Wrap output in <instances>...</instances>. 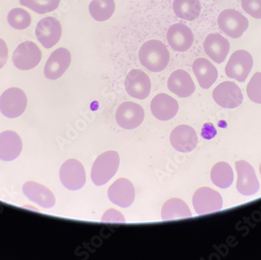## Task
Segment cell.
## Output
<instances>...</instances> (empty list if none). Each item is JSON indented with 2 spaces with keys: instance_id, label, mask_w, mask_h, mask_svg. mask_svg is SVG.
I'll return each instance as SVG.
<instances>
[{
  "instance_id": "obj_1",
  "label": "cell",
  "mask_w": 261,
  "mask_h": 260,
  "mask_svg": "<svg viewBox=\"0 0 261 260\" xmlns=\"http://www.w3.org/2000/svg\"><path fill=\"white\" fill-rule=\"evenodd\" d=\"M139 58L143 67L152 73H161L170 61V53L161 41L152 39L143 43L139 50Z\"/></svg>"
},
{
  "instance_id": "obj_5",
  "label": "cell",
  "mask_w": 261,
  "mask_h": 260,
  "mask_svg": "<svg viewBox=\"0 0 261 260\" xmlns=\"http://www.w3.org/2000/svg\"><path fill=\"white\" fill-rule=\"evenodd\" d=\"M253 66L251 54L244 50H239L231 54L225 67V73L228 78L243 82L250 75Z\"/></svg>"
},
{
  "instance_id": "obj_20",
  "label": "cell",
  "mask_w": 261,
  "mask_h": 260,
  "mask_svg": "<svg viewBox=\"0 0 261 260\" xmlns=\"http://www.w3.org/2000/svg\"><path fill=\"white\" fill-rule=\"evenodd\" d=\"M23 194L32 202L44 208H50L55 205L56 199L49 188L34 181L26 182L22 187Z\"/></svg>"
},
{
  "instance_id": "obj_24",
  "label": "cell",
  "mask_w": 261,
  "mask_h": 260,
  "mask_svg": "<svg viewBox=\"0 0 261 260\" xmlns=\"http://www.w3.org/2000/svg\"><path fill=\"white\" fill-rule=\"evenodd\" d=\"M192 217V212L187 204L179 198H171L164 203L161 210L163 220L186 218Z\"/></svg>"
},
{
  "instance_id": "obj_30",
  "label": "cell",
  "mask_w": 261,
  "mask_h": 260,
  "mask_svg": "<svg viewBox=\"0 0 261 260\" xmlns=\"http://www.w3.org/2000/svg\"><path fill=\"white\" fill-rule=\"evenodd\" d=\"M246 92L250 101L261 104V73L253 75L248 83Z\"/></svg>"
},
{
  "instance_id": "obj_22",
  "label": "cell",
  "mask_w": 261,
  "mask_h": 260,
  "mask_svg": "<svg viewBox=\"0 0 261 260\" xmlns=\"http://www.w3.org/2000/svg\"><path fill=\"white\" fill-rule=\"evenodd\" d=\"M22 151V140L16 132L7 130L0 133V160L14 161Z\"/></svg>"
},
{
  "instance_id": "obj_23",
  "label": "cell",
  "mask_w": 261,
  "mask_h": 260,
  "mask_svg": "<svg viewBox=\"0 0 261 260\" xmlns=\"http://www.w3.org/2000/svg\"><path fill=\"white\" fill-rule=\"evenodd\" d=\"M193 70L199 86L203 89H209L218 79V72L216 67L204 57L195 60Z\"/></svg>"
},
{
  "instance_id": "obj_17",
  "label": "cell",
  "mask_w": 261,
  "mask_h": 260,
  "mask_svg": "<svg viewBox=\"0 0 261 260\" xmlns=\"http://www.w3.org/2000/svg\"><path fill=\"white\" fill-rule=\"evenodd\" d=\"M168 44L174 51L186 52L193 45L194 35L190 28L185 23H174L167 33Z\"/></svg>"
},
{
  "instance_id": "obj_34",
  "label": "cell",
  "mask_w": 261,
  "mask_h": 260,
  "mask_svg": "<svg viewBox=\"0 0 261 260\" xmlns=\"http://www.w3.org/2000/svg\"><path fill=\"white\" fill-rule=\"evenodd\" d=\"M216 134V129H215L213 125L207 123V124L203 126V131H202V136L203 138H205V139H211V138L215 137Z\"/></svg>"
},
{
  "instance_id": "obj_12",
  "label": "cell",
  "mask_w": 261,
  "mask_h": 260,
  "mask_svg": "<svg viewBox=\"0 0 261 260\" xmlns=\"http://www.w3.org/2000/svg\"><path fill=\"white\" fill-rule=\"evenodd\" d=\"M35 35L39 42L46 49H49L61 39L62 27L55 17H45L38 23L35 29Z\"/></svg>"
},
{
  "instance_id": "obj_9",
  "label": "cell",
  "mask_w": 261,
  "mask_h": 260,
  "mask_svg": "<svg viewBox=\"0 0 261 260\" xmlns=\"http://www.w3.org/2000/svg\"><path fill=\"white\" fill-rule=\"evenodd\" d=\"M213 98L221 108L232 109L241 105L243 95L240 88L234 82H223L213 92Z\"/></svg>"
},
{
  "instance_id": "obj_14",
  "label": "cell",
  "mask_w": 261,
  "mask_h": 260,
  "mask_svg": "<svg viewBox=\"0 0 261 260\" xmlns=\"http://www.w3.org/2000/svg\"><path fill=\"white\" fill-rule=\"evenodd\" d=\"M108 197L114 205L127 208L134 202L136 191L130 180L125 178L118 179L110 186Z\"/></svg>"
},
{
  "instance_id": "obj_32",
  "label": "cell",
  "mask_w": 261,
  "mask_h": 260,
  "mask_svg": "<svg viewBox=\"0 0 261 260\" xmlns=\"http://www.w3.org/2000/svg\"><path fill=\"white\" fill-rule=\"evenodd\" d=\"M102 222H114V223H125V219L120 211L111 208L106 211L102 218Z\"/></svg>"
},
{
  "instance_id": "obj_4",
  "label": "cell",
  "mask_w": 261,
  "mask_h": 260,
  "mask_svg": "<svg viewBox=\"0 0 261 260\" xmlns=\"http://www.w3.org/2000/svg\"><path fill=\"white\" fill-rule=\"evenodd\" d=\"M27 104L26 94L19 88H10L0 97V111L10 119L21 115L25 111Z\"/></svg>"
},
{
  "instance_id": "obj_29",
  "label": "cell",
  "mask_w": 261,
  "mask_h": 260,
  "mask_svg": "<svg viewBox=\"0 0 261 260\" xmlns=\"http://www.w3.org/2000/svg\"><path fill=\"white\" fill-rule=\"evenodd\" d=\"M61 0H20V5L24 6L39 14L54 11Z\"/></svg>"
},
{
  "instance_id": "obj_33",
  "label": "cell",
  "mask_w": 261,
  "mask_h": 260,
  "mask_svg": "<svg viewBox=\"0 0 261 260\" xmlns=\"http://www.w3.org/2000/svg\"><path fill=\"white\" fill-rule=\"evenodd\" d=\"M8 59V48H7V44L0 39V68L4 67L7 62Z\"/></svg>"
},
{
  "instance_id": "obj_15",
  "label": "cell",
  "mask_w": 261,
  "mask_h": 260,
  "mask_svg": "<svg viewBox=\"0 0 261 260\" xmlns=\"http://www.w3.org/2000/svg\"><path fill=\"white\" fill-rule=\"evenodd\" d=\"M71 62L70 51L66 48H59L52 53L44 69L45 78L56 80L65 73Z\"/></svg>"
},
{
  "instance_id": "obj_8",
  "label": "cell",
  "mask_w": 261,
  "mask_h": 260,
  "mask_svg": "<svg viewBox=\"0 0 261 260\" xmlns=\"http://www.w3.org/2000/svg\"><path fill=\"white\" fill-rule=\"evenodd\" d=\"M42 59V52L35 42L27 41L20 44L13 54V62L17 68L29 70L36 67Z\"/></svg>"
},
{
  "instance_id": "obj_27",
  "label": "cell",
  "mask_w": 261,
  "mask_h": 260,
  "mask_svg": "<svg viewBox=\"0 0 261 260\" xmlns=\"http://www.w3.org/2000/svg\"><path fill=\"white\" fill-rule=\"evenodd\" d=\"M89 10L93 19L97 21H105L114 14L115 2L114 0H92Z\"/></svg>"
},
{
  "instance_id": "obj_26",
  "label": "cell",
  "mask_w": 261,
  "mask_h": 260,
  "mask_svg": "<svg viewBox=\"0 0 261 260\" xmlns=\"http://www.w3.org/2000/svg\"><path fill=\"white\" fill-rule=\"evenodd\" d=\"M211 178L213 183L221 189L231 186L234 180L232 168L228 163L220 161L211 170Z\"/></svg>"
},
{
  "instance_id": "obj_21",
  "label": "cell",
  "mask_w": 261,
  "mask_h": 260,
  "mask_svg": "<svg viewBox=\"0 0 261 260\" xmlns=\"http://www.w3.org/2000/svg\"><path fill=\"white\" fill-rule=\"evenodd\" d=\"M168 87L179 98H189L196 90V86L191 76L184 70H174L168 80Z\"/></svg>"
},
{
  "instance_id": "obj_18",
  "label": "cell",
  "mask_w": 261,
  "mask_h": 260,
  "mask_svg": "<svg viewBox=\"0 0 261 260\" xmlns=\"http://www.w3.org/2000/svg\"><path fill=\"white\" fill-rule=\"evenodd\" d=\"M203 50L208 57L217 64L224 62L230 51L228 39L219 33H211L206 36L203 42Z\"/></svg>"
},
{
  "instance_id": "obj_25",
  "label": "cell",
  "mask_w": 261,
  "mask_h": 260,
  "mask_svg": "<svg viewBox=\"0 0 261 260\" xmlns=\"http://www.w3.org/2000/svg\"><path fill=\"white\" fill-rule=\"evenodd\" d=\"M173 10L177 17L192 21L200 14L201 4L199 0H174Z\"/></svg>"
},
{
  "instance_id": "obj_13",
  "label": "cell",
  "mask_w": 261,
  "mask_h": 260,
  "mask_svg": "<svg viewBox=\"0 0 261 260\" xmlns=\"http://www.w3.org/2000/svg\"><path fill=\"white\" fill-rule=\"evenodd\" d=\"M125 89L132 98L146 99L150 93V79L141 69H133L126 76Z\"/></svg>"
},
{
  "instance_id": "obj_10",
  "label": "cell",
  "mask_w": 261,
  "mask_h": 260,
  "mask_svg": "<svg viewBox=\"0 0 261 260\" xmlns=\"http://www.w3.org/2000/svg\"><path fill=\"white\" fill-rule=\"evenodd\" d=\"M236 170L238 173L237 191L244 196H253L259 190V183L254 169L247 161H236Z\"/></svg>"
},
{
  "instance_id": "obj_16",
  "label": "cell",
  "mask_w": 261,
  "mask_h": 260,
  "mask_svg": "<svg viewBox=\"0 0 261 260\" xmlns=\"http://www.w3.org/2000/svg\"><path fill=\"white\" fill-rule=\"evenodd\" d=\"M170 139L173 148L182 153L191 152L198 145L196 130L187 125H181L174 128Z\"/></svg>"
},
{
  "instance_id": "obj_35",
  "label": "cell",
  "mask_w": 261,
  "mask_h": 260,
  "mask_svg": "<svg viewBox=\"0 0 261 260\" xmlns=\"http://www.w3.org/2000/svg\"><path fill=\"white\" fill-rule=\"evenodd\" d=\"M259 173H260V176H261V164H260V166H259Z\"/></svg>"
},
{
  "instance_id": "obj_6",
  "label": "cell",
  "mask_w": 261,
  "mask_h": 260,
  "mask_svg": "<svg viewBox=\"0 0 261 260\" xmlns=\"http://www.w3.org/2000/svg\"><path fill=\"white\" fill-rule=\"evenodd\" d=\"M60 178L62 184L68 190H80L86 184V170L80 161L69 159L61 166Z\"/></svg>"
},
{
  "instance_id": "obj_19",
  "label": "cell",
  "mask_w": 261,
  "mask_h": 260,
  "mask_svg": "<svg viewBox=\"0 0 261 260\" xmlns=\"http://www.w3.org/2000/svg\"><path fill=\"white\" fill-rule=\"evenodd\" d=\"M151 111L154 117L161 121L172 120L178 111V103L172 97L159 93L151 101Z\"/></svg>"
},
{
  "instance_id": "obj_31",
  "label": "cell",
  "mask_w": 261,
  "mask_h": 260,
  "mask_svg": "<svg viewBox=\"0 0 261 260\" xmlns=\"http://www.w3.org/2000/svg\"><path fill=\"white\" fill-rule=\"evenodd\" d=\"M242 8L255 19H261V0H241Z\"/></svg>"
},
{
  "instance_id": "obj_11",
  "label": "cell",
  "mask_w": 261,
  "mask_h": 260,
  "mask_svg": "<svg viewBox=\"0 0 261 260\" xmlns=\"http://www.w3.org/2000/svg\"><path fill=\"white\" fill-rule=\"evenodd\" d=\"M145 111L142 106L134 102L123 103L116 111V121L124 129L139 127L144 120Z\"/></svg>"
},
{
  "instance_id": "obj_3",
  "label": "cell",
  "mask_w": 261,
  "mask_h": 260,
  "mask_svg": "<svg viewBox=\"0 0 261 260\" xmlns=\"http://www.w3.org/2000/svg\"><path fill=\"white\" fill-rule=\"evenodd\" d=\"M218 25L228 37L238 39L249 28V20L238 10L226 9L218 15Z\"/></svg>"
},
{
  "instance_id": "obj_2",
  "label": "cell",
  "mask_w": 261,
  "mask_h": 260,
  "mask_svg": "<svg viewBox=\"0 0 261 260\" xmlns=\"http://www.w3.org/2000/svg\"><path fill=\"white\" fill-rule=\"evenodd\" d=\"M120 164V157L117 151L102 153L96 158L92 166L91 178L96 186L108 183L117 173Z\"/></svg>"
},
{
  "instance_id": "obj_7",
  "label": "cell",
  "mask_w": 261,
  "mask_h": 260,
  "mask_svg": "<svg viewBox=\"0 0 261 260\" xmlns=\"http://www.w3.org/2000/svg\"><path fill=\"white\" fill-rule=\"evenodd\" d=\"M193 205L198 215H205L220 211L223 207V198L212 188L203 186L195 192Z\"/></svg>"
},
{
  "instance_id": "obj_28",
  "label": "cell",
  "mask_w": 261,
  "mask_h": 260,
  "mask_svg": "<svg viewBox=\"0 0 261 260\" xmlns=\"http://www.w3.org/2000/svg\"><path fill=\"white\" fill-rule=\"evenodd\" d=\"M9 25L17 30H23L29 27L32 17L27 10L21 8L12 9L7 16Z\"/></svg>"
}]
</instances>
